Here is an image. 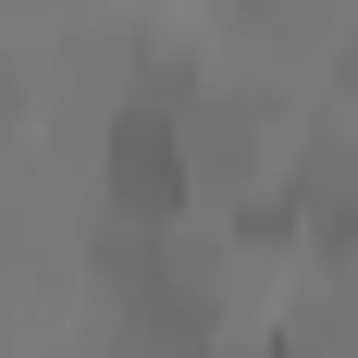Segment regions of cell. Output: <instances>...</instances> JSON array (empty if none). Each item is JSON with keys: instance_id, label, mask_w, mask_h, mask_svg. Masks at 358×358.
Instances as JSON below:
<instances>
[{"instance_id": "6da1fadb", "label": "cell", "mask_w": 358, "mask_h": 358, "mask_svg": "<svg viewBox=\"0 0 358 358\" xmlns=\"http://www.w3.org/2000/svg\"><path fill=\"white\" fill-rule=\"evenodd\" d=\"M99 198H111V222H124V235H173V222L198 210V148H185L173 111L124 99V111L99 124Z\"/></svg>"}, {"instance_id": "7a4b0ae2", "label": "cell", "mask_w": 358, "mask_h": 358, "mask_svg": "<svg viewBox=\"0 0 358 358\" xmlns=\"http://www.w3.org/2000/svg\"><path fill=\"white\" fill-rule=\"evenodd\" d=\"M210 358H296L285 334H235V346H210Z\"/></svg>"}]
</instances>
